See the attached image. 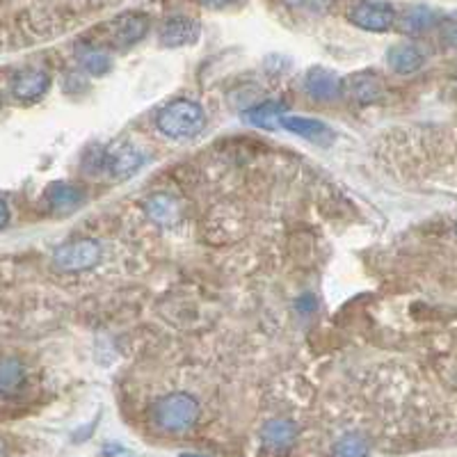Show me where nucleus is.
Masks as SVG:
<instances>
[{
  "label": "nucleus",
  "mask_w": 457,
  "mask_h": 457,
  "mask_svg": "<svg viewBox=\"0 0 457 457\" xmlns=\"http://www.w3.org/2000/svg\"><path fill=\"white\" fill-rule=\"evenodd\" d=\"M156 126L171 140H193L206 126V114L195 101L177 99L158 112Z\"/></svg>",
  "instance_id": "f257e3e1"
},
{
  "label": "nucleus",
  "mask_w": 457,
  "mask_h": 457,
  "mask_svg": "<svg viewBox=\"0 0 457 457\" xmlns=\"http://www.w3.org/2000/svg\"><path fill=\"white\" fill-rule=\"evenodd\" d=\"M199 419V403L190 394H170L154 405V423L165 432H186Z\"/></svg>",
  "instance_id": "f03ea898"
},
{
  "label": "nucleus",
  "mask_w": 457,
  "mask_h": 457,
  "mask_svg": "<svg viewBox=\"0 0 457 457\" xmlns=\"http://www.w3.org/2000/svg\"><path fill=\"white\" fill-rule=\"evenodd\" d=\"M101 245L94 240H76V243L60 245L53 252V263L62 272H80L99 263Z\"/></svg>",
  "instance_id": "7ed1b4c3"
},
{
  "label": "nucleus",
  "mask_w": 457,
  "mask_h": 457,
  "mask_svg": "<svg viewBox=\"0 0 457 457\" xmlns=\"http://www.w3.org/2000/svg\"><path fill=\"white\" fill-rule=\"evenodd\" d=\"M145 162L142 151H137L130 142H114L104 149V170L108 171L114 181H124L133 177Z\"/></svg>",
  "instance_id": "20e7f679"
},
{
  "label": "nucleus",
  "mask_w": 457,
  "mask_h": 457,
  "mask_svg": "<svg viewBox=\"0 0 457 457\" xmlns=\"http://www.w3.org/2000/svg\"><path fill=\"white\" fill-rule=\"evenodd\" d=\"M350 23L369 32H386L395 23V10L389 3L361 0L348 12Z\"/></svg>",
  "instance_id": "39448f33"
},
{
  "label": "nucleus",
  "mask_w": 457,
  "mask_h": 457,
  "mask_svg": "<svg viewBox=\"0 0 457 457\" xmlns=\"http://www.w3.org/2000/svg\"><path fill=\"white\" fill-rule=\"evenodd\" d=\"M304 92L313 101H334L343 94V79L329 69H309L304 76Z\"/></svg>",
  "instance_id": "423d86ee"
},
{
  "label": "nucleus",
  "mask_w": 457,
  "mask_h": 457,
  "mask_svg": "<svg viewBox=\"0 0 457 457\" xmlns=\"http://www.w3.org/2000/svg\"><path fill=\"white\" fill-rule=\"evenodd\" d=\"M44 202L48 204L53 213L67 215L73 213V211H79L80 206L85 204V193L80 187L71 186L67 181H55L46 187V193H44Z\"/></svg>",
  "instance_id": "0eeeda50"
},
{
  "label": "nucleus",
  "mask_w": 457,
  "mask_h": 457,
  "mask_svg": "<svg viewBox=\"0 0 457 457\" xmlns=\"http://www.w3.org/2000/svg\"><path fill=\"white\" fill-rule=\"evenodd\" d=\"M281 129L288 133L304 137V140L313 142V145L328 146L334 142V130L328 124H322L318 120H309V117H297V114H286L281 120Z\"/></svg>",
  "instance_id": "6e6552de"
},
{
  "label": "nucleus",
  "mask_w": 457,
  "mask_h": 457,
  "mask_svg": "<svg viewBox=\"0 0 457 457\" xmlns=\"http://www.w3.org/2000/svg\"><path fill=\"white\" fill-rule=\"evenodd\" d=\"M199 37V23L187 16H174L170 21L162 23L161 32H158V42L167 48H179L186 44L197 42Z\"/></svg>",
  "instance_id": "1a4fd4ad"
},
{
  "label": "nucleus",
  "mask_w": 457,
  "mask_h": 457,
  "mask_svg": "<svg viewBox=\"0 0 457 457\" xmlns=\"http://www.w3.org/2000/svg\"><path fill=\"white\" fill-rule=\"evenodd\" d=\"M149 30V21L145 14H124L110 23V42L114 46H130L137 44Z\"/></svg>",
  "instance_id": "9d476101"
},
{
  "label": "nucleus",
  "mask_w": 457,
  "mask_h": 457,
  "mask_svg": "<svg viewBox=\"0 0 457 457\" xmlns=\"http://www.w3.org/2000/svg\"><path fill=\"white\" fill-rule=\"evenodd\" d=\"M426 62V55L416 44L400 42L386 51V64L391 67V71L400 73V76H410V73L419 71Z\"/></svg>",
  "instance_id": "9b49d317"
},
{
  "label": "nucleus",
  "mask_w": 457,
  "mask_h": 457,
  "mask_svg": "<svg viewBox=\"0 0 457 457\" xmlns=\"http://www.w3.org/2000/svg\"><path fill=\"white\" fill-rule=\"evenodd\" d=\"M295 423L286 421V419H275L261 428V442L270 453H286L295 444Z\"/></svg>",
  "instance_id": "f8f14e48"
},
{
  "label": "nucleus",
  "mask_w": 457,
  "mask_h": 457,
  "mask_svg": "<svg viewBox=\"0 0 457 457\" xmlns=\"http://www.w3.org/2000/svg\"><path fill=\"white\" fill-rule=\"evenodd\" d=\"M51 87V79L42 69H28V71L19 73L12 83V94L19 101H37L42 99L44 94Z\"/></svg>",
  "instance_id": "ddd939ff"
},
{
  "label": "nucleus",
  "mask_w": 457,
  "mask_h": 457,
  "mask_svg": "<svg viewBox=\"0 0 457 457\" xmlns=\"http://www.w3.org/2000/svg\"><path fill=\"white\" fill-rule=\"evenodd\" d=\"M343 89H348V94L353 96L357 104H375V101L382 96V85H379L378 76L369 71L354 73L348 80H343Z\"/></svg>",
  "instance_id": "4468645a"
},
{
  "label": "nucleus",
  "mask_w": 457,
  "mask_h": 457,
  "mask_svg": "<svg viewBox=\"0 0 457 457\" xmlns=\"http://www.w3.org/2000/svg\"><path fill=\"white\" fill-rule=\"evenodd\" d=\"M436 21H439V16H436V12L432 7L411 5L398 19V28L405 35H421V32H428L432 26H436Z\"/></svg>",
  "instance_id": "2eb2a0df"
},
{
  "label": "nucleus",
  "mask_w": 457,
  "mask_h": 457,
  "mask_svg": "<svg viewBox=\"0 0 457 457\" xmlns=\"http://www.w3.org/2000/svg\"><path fill=\"white\" fill-rule=\"evenodd\" d=\"M286 108L281 104H275V101H265V104L254 105V108L245 110V121H250L256 129L265 130H275L281 126V120L286 117Z\"/></svg>",
  "instance_id": "dca6fc26"
},
{
  "label": "nucleus",
  "mask_w": 457,
  "mask_h": 457,
  "mask_svg": "<svg viewBox=\"0 0 457 457\" xmlns=\"http://www.w3.org/2000/svg\"><path fill=\"white\" fill-rule=\"evenodd\" d=\"M26 382V369L19 359H0V395H12Z\"/></svg>",
  "instance_id": "f3484780"
},
{
  "label": "nucleus",
  "mask_w": 457,
  "mask_h": 457,
  "mask_svg": "<svg viewBox=\"0 0 457 457\" xmlns=\"http://www.w3.org/2000/svg\"><path fill=\"white\" fill-rule=\"evenodd\" d=\"M79 60L89 76H105L110 71V67H112V60H110L108 53L96 46L83 48L79 53Z\"/></svg>",
  "instance_id": "a211bd4d"
},
{
  "label": "nucleus",
  "mask_w": 457,
  "mask_h": 457,
  "mask_svg": "<svg viewBox=\"0 0 457 457\" xmlns=\"http://www.w3.org/2000/svg\"><path fill=\"white\" fill-rule=\"evenodd\" d=\"M146 211H149L151 220H156L158 224H174L179 220L177 202L167 197V195L151 197L149 204H146Z\"/></svg>",
  "instance_id": "6ab92c4d"
},
{
  "label": "nucleus",
  "mask_w": 457,
  "mask_h": 457,
  "mask_svg": "<svg viewBox=\"0 0 457 457\" xmlns=\"http://www.w3.org/2000/svg\"><path fill=\"white\" fill-rule=\"evenodd\" d=\"M369 455V442L359 432H348L334 446V457H366Z\"/></svg>",
  "instance_id": "aec40b11"
},
{
  "label": "nucleus",
  "mask_w": 457,
  "mask_h": 457,
  "mask_svg": "<svg viewBox=\"0 0 457 457\" xmlns=\"http://www.w3.org/2000/svg\"><path fill=\"white\" fill-rule=\"evenodd\" d=\"M439 26H442V39H444V42H446L448 46L457 48V12H455V14L446 16V19H444Z\"/></svg>",
  "instance_id": "412c9836"
},
{
  "label": "nucleus",
  "mask_w": 457,
  "mask_h": 457,
  "mask_svg": "<svg viewBox=\"0 0 457 457\" xmlns=\"http://www.w3.org/2000/svg\"><path fill=\"white\" fill-rule=\"evenodd\" d=\"M7 222H10V206L5 197H0V228H5Z\"/></svg>",
  "instance_id": "4be33fe9"
},
{
  "label": "nucleus",
  "mask_w": 457,
  "mask_h": 457,
  "mask_svg": "<svg viewBox=\"0 0 457 457\" xmlns=\"http://www.w3.org/2000/svg\"><path fill=\"white\" fill-rule=\"evenodd\" d=\"M297 309H300V312H304V313L313 312V309H316V300H313L312 295H304L300 302H297Z\"/></svg>",
  "instance_id": "5701e85b"
},
{
  "label": "nucleus",
  "mask_w": 457,
  "mask_h": 457,
  "mask_svg": "<svg viewBox=\"0 0 457 457\" xmlns=\"http://www.w3.org/2000/svg\"><path fill=\"white\" fill-rule=\"evenodd\" d=\"M199 3L206 7H215V10H220V7L234 5V3H238V0H199Z\"/></svg>",
  "instance_id": "b1692460"
},
{
  "label": "nucleus",
  "mask_w": 457,
  "mask_h": 457,
  "mask_svg": "<svg viewBox=\"0 0 457 457\" xmlns=\"http://www.w3.org/2000/svg\"><path fill=\"white\" fill-rule=\"evenodd\" d=\"M181 457H204V455H197V453H183Z\"/></svg>",
  "instance_id": "393cba45"
}]
</instances>
